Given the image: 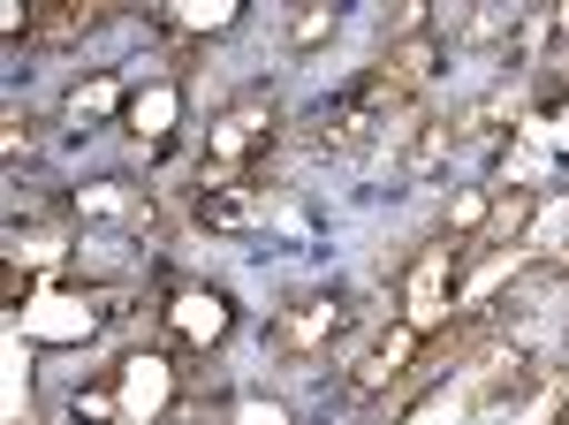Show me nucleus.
<instances>
[{"instance_id":"nucleus-3","label":"nucleus","mask_w":569,"mask_h":425,"mask_svg":"<svg viewBox=\"0 0 569 425\" xmlns=\"http://www.w3.org/2000/svg\"><path fill=\"white\" fill-rule=\"evenodd\" d=\"M220 327H228V304L220 297H198V289H176V297H168V335H176L182 349L220 342Z\"/></svg>"},{"instance_id":"nucleus-2","label":"nucleus","mask_w":569,"mask_h":425,"mask_svg":"<svg viewBox=\"0 0 569 425\" xmlns=\"http://www.w3.org/2000/svg\"><path fill=\"white\" fill-rule=\"evenodd\" d=\"M335 335H342V304L335 297H311V304H297V312L273 319V342H281V349H327Z\"/></svg>"},{"instance_id":"nucleus-1","label":"nucleus","mask_w":569,"mask_h":425,"mask_svg":"<svg viewBox=\"0 0 569 425\" xmlns=\"http://www.w3.org/2000/svg\"><path fill=\"white\" fill-rule=\"evenodd\" d=\"M206 145H213V160H220V168L251 175V160H259L266 145H273V122H266L259 107H236V115H228V122H220L213 137H206Z\"/></svg>"},{"instance_id":"nucleus-4","label":"nucleus","mask_w":569,"mask_h":425,"mask_svg":"<svg viewBox=\"0 0 569 425\" xmlns=\"http://www.w3.org/2000/svg\"><path fill=\"white\" fill-rule=\"evenodd\" d=\"M198 212H206L213 228H236V220L251 212V198H236V190H206V198H198Z\"/></svg>"}]
</instances>
